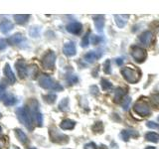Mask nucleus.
I'll use <instances>...</instances> for the list:
<instances>
[{
    "label": "nucleus",
    "mask_w": 159,
    "mask_h": 149,
    "mask_svg": "<svg viewBox=\"0 0 159 149\" xmlns=\"http://www.w3.org/2000/svg\"><path fill=\"white\" fill-rule=\"evenodd\" d=\"M102 41V37L99 36H92V43L93 45H98L99 44V42Z\"/></svg>",
    "instance_id": "nucleus-36"
},
{
    "label": "nucleus",
    "mask_w": 159,
    "mask_h": 149,
    "mask_svg": "<svg viewBox=\"0 0 159 149\" xmlns=\"http://www.w3.org/2000/svg\"><path fill=\"white\" fill-rule=\"evenodd\" d=\"M15 135H16L17 139L18 140L21 142L22 144H26L28 142V138H27V135L25 134L21 129H19V128H16L15 129Z\"/></svg>",
    "instance_id": "nucleus-21"
},
{
    "label": "nucleus",
    "mask_w": 159,
    "mask_h": 149,
    "mask_svg": "<svg viewBox=\"0 0 159 149\" xmlns=\"http://www.w3.org/2000/svg\"><path fill=\"white\" fill-rule=\"evenodd\" d=\"M156 129H159V124H158V125H157V128Z\"/></svg>",
    "instance_id": "nucleus-42"
},
{
    "label": "nucleus",
    "mask_w": 159,
    "mask_h": 149,
    "mask_svg": "<svg viewBox=\"0 0 159 149\" xmlns=\"http://www.w3.org/2000/svg\"><path fill=\"white\" fill-rule=\"evenodd\" d=\"M127 15H114V19H116V23L119 28H123L126 25L127 22Z\"/></svg>",
    "instance_id": "nucleus-19"
},
{
    "label": "nucleus",
    "mask_w": 159,
    "mask_h": 149,
    "mask_svg": "<svg viewBox=\"0 0 159 149\" xmlns=\"http://www.w3.org/2000/svg\"><path fill=\"white\" fill-rule=\"evenodd\" d=\"M145 139L147 141H151V142H158L159 141V134L155 132H148L145 134Z\"/></svg>",
    "instance_id": "nucleus-25"
},
{
    "label": "nucleus",
    "mask_w": 159,
    "mask_h": 149,
    "mask_svg": "<svg viewBox=\"0 0 159 149\" xmlns=\"http://www.w3.org/2000/svg\"><path fill=\"white\" fill-rule=\"evenodd\" d=\"M145 149H155V147H154V146H147Z\"/></svg>",
    "instance_id": "nucleus-40"
},
{
    "label": "nucleus",
    "mask_w": 159,
    "mask_h": 149,
    "mask_svg": "<svg viewBox=\"0 0 159 149\" xmlns=\"http://www.w3.org/2000/svg\"><path fill=\"white\" fill-rule=\"evenodd\" d=\"M152 38H153L152 33L150 31H145L139 36V41H140V43L143 44L144 46L147 47V46H150Z\"/></svg>",
    "instance_id": "nucleus-12"
},
{
    "label": "nucleus",
    "mask_w": 159,
    "mask_h": 149,
    "mask_svg": "<svg viewBox=\"0 0 159 149\" xmlns=\"http://www.w3.org/2000/svg\"><path fill=\"white\" fill-rule=\"evenodd\" d=\"M121 74L124 79L129 84H136L141 78V73L137 69H133L131 67H125L121 70Z\"/></svg>",
    "instance_id": "nucleus-3"
},
{
    "label": "nucleus",
    "mask_w": 159,
    "mask_h": 149,
    "mask_svg": "<svg viewBox=\"0 0 159 149\" xmlns=\"http://www.w3.org/2000/svg\"><path fill=\"white\" fill-rule=\"evenodd\" d=\"M158 120H159V116H158Z\"/></svg>",
    "instance_id": "nucleus-45"
},
{
    "label": "nucleus",
    "mask_w": 159,
    "mask_h": 149,
    "mask_svg": "<svg viewBox=\"0 0 159 149\" xmlns=\"http://www.w3.org/2000/svg\"><path fill=\"white\" fill-rule=\"evenodd\" d=\"M14 149H19V148H18V147H16V146H15V148H14Z\"/></svg>",
    "instance_id": "nucleus-43"
},
{
    "label": "nucleus",
    "mask_w": 159,
    "mask_h": 149,
    "mask_svg": "<svg viewBox=\"0 0 159 149\" xmlns=\"http://www.w3.org/2000/svg\"><path fill=\"white\" fill-rule=\"evenodd\" d=\"M14 28V25L9 20H3L2 22H0V32L2 34H7Z\"/></svg>",
    "instance_id": "nucleus-14"
},
{
    "label": "nucleus",
    "mask_w": 159,
    "mask_h": 149,
    "mask_svg": "<svg viewBox=\"0 0 159 149\" xmlns=\"http://www.w3.org/2000/svg\"><path fill=\"white\" fill-rule=\"evenodd\" d=\"M30 18V15L28 14H21V15H14V20L16 21V23L23 25L25 23L28 22V20Z\"/></svg>",
    "instance_id": "nucleus-23"
},
{
    "label": "nucleus",
    "mask_w": 159,
    "mask_h": 149,
    "mask_svg": "<svg viewBox=\"0 0 159 149\" xmlns=\"http://www.w3.org/2000/svg\"><path fill=\"white\" fill-rule=\"evenodd\" d=\"M16 102H17V99L13 96V94H8V96L4 97V104L5 106H14Z\"/></svg>",
    "instance_id": "nucleus-24"
},
{
    "label": "nucleus",
    "mask_w": 159,
    "mask_h": 149,
    "mask_svg": "<svg viewBox=\"0 0 159 149\" xmlns=\"http://www.w3.org/2000/svg\"><path fill=\"white\" fill-rule=\"evenodd\" d=\"M130 102H131V98L129 97H126L123 98V101H122V107H123L124 111H126V109L128 108L129 104H130Z\"/></svg>",
    "instance_id": "nucleus-32"
},
{
    "label": "nucleus",
    "mask_w": 159,
    "mask_h": 149,
    "mask_svg": "<svg viewBox=\"0 0 159 149\" xmlns=\"http://www.w3.org/2000/svg\"><path fill=\"white\" fill-rule=\"evenodd\" d=\"M6 47H7V41L1 39L0 40V51H1V50H4Z\"/></svg>",
    "instance_id": "nucleus-38"
},
{
    "label": "nucleus",
    "mask_w": 159,
    "mask_h": 149,
    "mask_svg": "<svg viewBox=\"0 0 159 149\" xmlns=\"http://www.w3.org/2000/svg\"><path fill=\"white\" fill-rule=\"evenodd\" d=\"M133 111L140 116H148L150 114V106L145 101H138L133 106Z\"/></svg>",
    "instance_id": "nucleus-5"
},
{
    "label": "nucleus",
    "mask_w": 159,
    "mask_h": 149,
    "mask_svg": "<svg viewBox=\"0 0 159 149\" xmlns=\"http://www.w3.org/2000/svg\"><path fill=\"white\" fill-rule=\"evenodd\" d=\"M125 94H126V91L124 88H116V93H114V102H121V99L124 97Z\"/></svg>",
    "instance_id": "nucleus-22"
},
{
    "label": "nucleus",
    "mask_w": 159,
    "mask_h": 149,
    "mask_svg": "<svg viewBox=\"0 0 159 149\" xmlns=\"http://www.w3.org/2000/svg\"><path fill=\"white\" fill-rule=\"evenodd\" d=\"M93 129L96 132H102V122H97L93 126Z\"/></svg>",
    "instance_id": "nucleus-34"
},
{
    "label": "nucleus",
    "mask_w": 159,
    "mask_h": 149,
    "mask_svg": "<svg viewBox=\"0 0 159 149\" xmlns=\"http://www.w3.org/2000/svg\"><path fill=\"white\" fill-rule=\"evenodd\" d=\"M31 149H33V148H31Z\"/></svg>",
    "instance_id": "nucleus-46"
},
{
    "label": "nucleus",
    "mask_w": 159,
    "mask_h": 149,
    "mask_svg": "<svg viewBox=\"0 0 159 149\" xmlns=\"http://www.w3.org/2000/svg\"><path fill=\"white\" fill-rule=\"evenodd\" d=\"M84 149H98L96 143H93V142H89V143H87L86 145H84Z\"/></svg>",
    "instance_id": "nucleus-37"
},
{
    "label": "nucleus",
    "mask_w": 159,
    "mask_h": 149,
    "mask_svg": "<svg viewBox=\"0 0 159 149\" xmlns=\"http://www.w3.org/2000/svg\"><path fill=\"white\" fill-rule=\"evenodd\" d=\"M63 52L66 55L67 57H73L76 55L77 50H76V45L74 44V42H68L65 44V46L63 48Z\"/></svg>",
    "instance_id": "nucleus-10"
},
{
    "label": "nucleus",
    "mask_w": 159,
    "mask_h": 149,
    "mask_svg": "<svg viewBox=\"0 0 159 149\" xmlns=\"http://www.w3.org/2000/svg\"><path fill=\"white\" fill-rule=\"evenodd\" d=\"M44 101L46 102L47 103H50L52 104L56 102V98H57V96L55 93H50V94H47V96H44L43 97Z\"/></svg>",
    "instance_id": "nucleus-26"
},
{
    "label": "nucleus",
    "mask_w": 159,
    "mask_h": 149,
    "mask_svg": "<svg viewBox=\"0 0 159 149\" xmlns=\"http://www.w3.org/2000/svg\"><path fill=\"white\" fill-rule=\"evenodd\" d=\"M75 126H76V122L72 119H64L60 124V127L64 130H71V129H74Z\"/></svg>",
    "instance_id": "nucleus-18"
},
{
    "label": "nucleus",
    "mask_w": 159,
    "mask_h": 149,
    "mask_svg": "<svg viewBox=\"0 0 159 149\" xmlns=\"http://www.w3.org/2000/svg\"><path fill=\"white\" fill-rule=\"evenodd\" d=\"M5 89H6V86L3 83H0V98L4 97L5 94Z\"/></svg>",
    "instance_id": "nucleus-35"
},
{
    "label": "nucleus",
    "mask_w": 159,
    "mask_h": 149,
    "mask_svg": "<svg viewBox=\"0 0 159 149\" xmlns=\"http://www.w3.org/2000/svg\"><path fill=\"white\" fill-rule=\"evenodd\" d=\"M151 102L155 106L159 107V93L151 94Z\"/></svg>",
    "instance_id": "nucleus-31"
},
{
    "label": "nucleus",
    "mask_w": 159,
    "mask_h": 149,
    "mask_svg": "<svg viewBox=\"0 0 159 149\" xmlns=\"http://www.w3.org/2000/svg\"><path fill=\"white\" fill-rule=\"evenodd\" d=\"M1 131H2V128H1V126H0V133H1Z\"/></svg>",
    "instance_id": "nucleus-41"
},
{
    "label": "nucleus",
    "mask_w": 159,
    "mask_h": 149,
    "mask_svg": "<svg viewBox=\"0 0 159 149\" xmlns=\"http://www.w3.org/2000/svg\"><path fill=\"white\" fill-rule=\"evenodd\" d=\"M120 135L124 141H127L130 137H138L139 134L134 130H122Z\"/></svg>",
    "instance_id": "nucleus-20"
},
{
    "label": "nucleus",
    "mask_w": 159,
    "mask_h": 149,
    "mask_svg": "<svg viewBox=\"0 0 159 149\" xmlns=\"http://www.w3.org/2000/svg\"><path fill=\"white\" fill-rule=\"evenodd\" d=\"M15 68H16L19 77L21 79H25L28 76V67L23 60H18V61L15 63Z\"/></svg>",
    "instance_id": "nucleus-9"
},
{
    "label": "nucleus",
    "mask_w": 159,
    "mask_h": 149,
    "mask_svg": "<svg viewBox=\"0 0 159 149\" xmlns=\"http://www.w3.org/2000/svg\"><path fill=\"white\" fill-rule=\"evenodd\" d=\"M94 26H96L98 32H102L104 26V16L103 15H96L93 16Z\"/></svg>",
    "instance_id": "nucleus-15"
},
{
    "label": "nucleus",
    "mask_w": 159,
    "mask_h": 149,
    "mask_svg": "<svg viewBox=\"0 0 159 149\" xmlns=\"http://www.w3.org/2000/svg\"><path fill=\"white\" fill-rule=\"evenodd\" d=\"M39 86L45 88V89H50V91H63L64 88L60 84H58L55 79H53L51 77L47 76V74H43L39 78Z\"/></svg>",
    "instance_id": "nucleus-2"
},
{
    "label": "nucleus",
    "mask_w": 159,
    "mask_h": 149,
    "mask_svg": "<svg viewBox=\"0 0 159 149\" xmlns=\"http://www.w3.org/2000/svg\"><path fill=\"white\" fill-rule=\"evenodd\" d=\"M55 62H56V54L53 51H49L44 55L42 59V65L46 70H54Z\"/></svg>",
    "instance_id": "nucleus-7"
},
{
    "label": "nucleus",
    "mask_w": 159,
    "mask_h": 149,
    "mask_svg": "<svg viewBox=\"0 0 159 149\" xmlns=\"http://www.w3.org/2000/svg\"><path fill=\"white\" fill-rule=\"evenodd\" d=\"M50 137H51V140L55 143H59V144H66L69 142V137L67 135H65L64 133H61L57 128H50Z\"/></svg>",
    "instance_id": "nucleus-6"
},
{
    "label": "nucleus",
    "mask_w": 159,
    "mask_h": 149,
    "mask_svg": "<svg viewBox=\"0 0 159 149\" xmlns=\"http://www.w3.org/2000/svg\"><path fill=\"white\" fill-rule=\"evenodd\" d=\"M25 41H26L25 38L22 36L21 34H19V33L13 35V36H11L7 40V42L9 44H11V45H21L22 42H25Z\"/></svg>",
    "instance_id": "nucleus-17"
},
{
    "label": "nucleus",
    "mask_w": 159,
    "mask_h": 149,
    "mask_svg": "<svg viewBox=\"0 0 159 149\" xmlns=\"http://www.w3.org/2000/svg\"><path fill=\"white\" fill-rule=\"evenodd\" d=\"M89 44V32H87L86 35L84 36L83 40H82V43H81V46L83 48H87Z\"/></svg>",
    "instance_id": "nucleus-29"
},
{
    "label": "nucleus",
    "mask_w": 159,
    "mask_h": 149,
    "mask_svg": "<svg viewBox=\"0 0 159 149\" xmlns=\"http://www.w3.org/2000/svg\"><path fill=\"white\" fill-rule=\"evenodd\" d=\"M103 72L106 74H111V60H107V61L103 63Z\"/></svg>",
    "instance_id": "nucleus-30"
},
{
    "label": "nucleus",
    "mask_w": 159,
    "mask_h": 149,
    "mask_svg": "<svg viewBox=\"0 0 159 149\" xmlns=\"http://www.w3.org/2000/svg\"><path fill=\"white\" fill-rule=\"evenodd\" d=\"M28 107H29L30 114H31L33 122L36 123L38 126H42V124H43V115H42V113L40 112L38 102H36L35 99H32Z\"/></svg>",
    "instance_id": "nucleus-4"
},
{
    "label": "nucleus",
    "mask_w": 159,
    "mask_h": 149,
    "mask_svg": "<svg viewBox=\"0 0 159 149\" xmlns=\"http://www.w3.org/2000/svg\"><path fill=\"white\" fill-rule=\"evenodd\" d=\"M67 82L70 84H74L78 82V77L75 76V74H70L67 78Z\"/></svg>",
    "instance_id": "nucleus-33"
},
{
    "label": "nucleus",
    "mask_w": 159,
    "mask_h": 149,
    "mask_svg": "<svg viewBox=\"0 0 159 149\" xmlns=\"http://www.w3.org/2000/svg\"><path fill=\"white\" fill-rule=\"evenodd\" d=\"M0 117H1V112H0Z\"/></svg>",
    "instance_id": "nucleus-44"
},
{
    "label": "nucleus",
    "mask_w": 159,
    "mask_h": 149,
    "mask_svg": "<svg viewBox=\"0 0 159 149\" xmlns=\"http://www.w3.org/2000/svg\"><path fill=\"white\" fill-rule=\"evenodd\" d=\"M131 56L137 63H143L147 58V52L145 49L135 46L131 50Z\"/></svg>",
    "instance_id": "nucleus-8"
},
{
    "label": "nucleus",
    "mask_w": 159,
    "mask_h": 149,
    "mask_svg": "<svg viewBox=\"0 0 159 149\" xmlns=\"http://www.w3.org/2000/svg\"><path fill=\"white\" fill-rule=\"evenodd\" d=\"M3 73L5 74V78L8 79V82L10 84H15V83H16V77H15L14 73L12 72L11 68H10V66H9V64H6L4 66Z\"/></svg>",
    "instance_id": "nucleus-13"
},
{
    "label": "nucleus",
    "mask_w": 159,
    "mask_h": 149,
    "mask_svg": "<svg viewBox=\"0 0 159 149\" xmlns=\"http://www.w3.org/2000/svg\"><path fill=\"white\" fill-rule=\"evenodd\" d=\"M101 84H102V88L103 91H109L111 88H112V84L107 81V79H102V82H101Z\"/></svg>",
    "instance_id": "nucleus-28"
},
{
    "label": "nucleus",
    "mask_w": 159,
    "mask_h": 149,
    "mask_svg": "<svg viewBox=\"0 0 159 149\" xmlns=\"http://www.w3.org/2000/svg\"><path fill=\"white\" fill-rule=\"evenodd\" d=\"M82 29H83L82 24L79 22H72L67 26V31L74 35H79L82 32Z\"/></svg>",
    "instance_id": "nucleus-11"
},
{
    "label": "nucleus",
    "mask_w": 159,
    "mask_h": 149,
    "mask_svg": "<svg viewBox=\"0 0 159 149\" xmlns=\"http://www.w3.org/2000/svg\"><path fill=\"white\" fill-rule=\"evenodd\" d=\"M102 57V53H98L96 51H91L84 55V61H87L88 63H93L94 61H97L98 58Z\"/></svg>",
    "instance_id": "nucleus-16"
},
{
    "label": "nucleus",
    "mask_w": 159,
    "mask_h": 149,
    "mask_svg": "<svg viewBox=\"0 0 159 149\" xmlns=\"http://www.w3.org/2000/svg\"><path fill=\"white\" fill-rule=\"evenodd\" d=\"M59 108H60V111H67L69 109V98H64L63 101L60 102Z\"/></svg>",
    "instance_id": "nucleus-27"
},
{
    "label": "nucleus",
    "mask_w": 159,
    "mask_h": 149,
    "mask_svg": "<svg viewBox=\"0 0 159 149\" xmlns=\"http://www.w3.org/2000/svg\"><path fill=\"white\" fill-rule=\"evenodd\" d=\"M16 114H17L19 121L21 122L27 129H29L30 131H32L34 129V125H33V120H32L31 114H30L29 107L23 106V107L18 108L16 111Z\"/></svg>",
    "instance_id": "nucleus-1"
},
{
    "label": "nucleus",
    "mask_w": 159,
    "mask_h": 149,
    "mask_svg": "<svg viewBox=\"0 0 159 149\" xmlns=\"http://www.w3.org/2000/svg\"><path fill=\"white\" fill-rule=\"evenodd\" d=\"M122 63H123V60H122L121 58L116 59V65H117V66H121Z\"/></svg>",
    "instance_id": "nucleus-39"
}]
</instances>
